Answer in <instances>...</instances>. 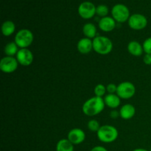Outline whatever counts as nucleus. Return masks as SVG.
I'll return each instance as SVG.
<instances>
[{
    "label": "nucleus",
    "instance_id": "1",
    "mask_svg": "<svg viewBox=\"0 0 151 151\" xmlns=\"http://www.w3.org/2000/svg\"><path fill=\"white\" fill-rule=\"evenodd\" d=\"M104 99L100 97H93L88 99L84 103L83 106V112L89 116L99 114L103 111L105 108Z\"/></svg>",
    "mask_w": 151,
    "mask_h": 151
},
{
    "label": "nucleus",
    "instance_id": "2",
    "mask_svg": "<svg viewBox=\"0 0 151 151\" xmlns=\"http://www.w3.org/2000/svg\"><path fill=\"white\" fill-rule=\"evenodd\" d=\"M93 50L100 55H108L113 49L112 41L105 36L95 37L93 40Z\"/></svg>",
    "mask_w": 151,
    "mask_h": 151
},
{
    "label": "nucleus",
    "instance_id": "3",
    "mask_svg": "<svg viewBox=\"0 0 151 151\" xmlns=\"http://www.w3.org/2000/svg\"><path fill=\"white\" fill-rule=\"evenodd\" d=\"M97 133L99 139L105 143L113 142L118 137L117 129L112 125H103Z\"/></svg>",
    "mask_w": 151,
    "mask_h": 151
},
{
    "label": "nucleus",
    "instance_id": "4",
    "mask_svg": "<svg viewBox=\"0 0 151 151\" xmlns=\"http://www.w3.org/2000/svg\"><path fill=\"white\" fill-rule=\"evenodd\" d=\"M33 34L27 29H20L15 36L14 42L21 49L27 48L33 41Z\"/></svg>",
    "mask_w": 151,
    "mask_h": 151
},
{
    "label": "nucleus",
    "instance_id": "5",
    "mask_svg": "<svg viewBox=\"0 0 151 151\" xmlns=\"http://www.w3.org/2000/svg\"><path fill=\"white\" fill-rule=\"evenodd\" d=\"M112 17L116 22L119 23L128 21L130 18V11L128 7L122 4H117L114 5L111 10Z\"/></svg>",
    "mask_w": 151,
    "mask_h": 151
},
{
    "label": "nucleus",
    "instance_id": "6",
    "mask_svg": "<svg viewBox=\"0 0 151 151\" xmlns=\"http://www.w3.org/2000/svg\"><path fill=\"white\" fill-rule=\"evenodd\" d=\"M136 93V88L134 84L131 82H122L117 86L116 94L119 98L129 99L131 98Z\"/></svg>",
    "mask_w": 151,
    "mask_h": 151
},
{
    "label": "nucleus",
    "instance_id": "7",
    "mask_svg": "<svg viewBox=\"0 0 151 151\" xmlns=\"http://www.w3.org/2000/svg\"><path fill=\"white\" fill-rule=\"evenodd\" d=\"M128 25L130 27L135 30H141L147 25V19L142 14H134L130 16L128 19Z\"/></svg>",
    "mask_w": 151,
    "mask_h": 151
},
{
    "label": "nucleus",
    "instance_id": "8",
    "mask_svg": "<svg viewBox=\"0 0 151 151\" xmlns=\"http://www.w3.org/2000/svg\"><path fill=\"white\" fill-rule=\"evenodd\" d=\"M96 8L94 4L90 1H84L78 7V13L83 19H91L96 13Z\"/></svg>",
    "mask_w": 151,
    "mask_h": 151
},
{
    "label": "nucleus",
    "instance_id": "9",
    "mask_svg": "<svg viewBox=\"0 0 151 151\" xmlns=\"http://www.w3.org/2000/svg\"><path fill=\"white\" fill-rule=\"evenodd\" d=\"M18 63L19 62L16 58L10 56H6L1 58L0 61V69L4 73H12L17 69Z\"/></svg>",
    "mask_w": 151,
    "mask_h": 151
},
{
    "label": "nucleus",
    "instance_id": "10",
    "mask_svg": "<svg viewBox=\"0 0 151 151\" xmlns=\"http://www.w3.org/2000/svg\"><path fill=\"white\" fill-rule=\"evenodd\" d=\"M16 59L19 64L22 66H29L33 61V55L27 48L20 49L16 54Z\"/></svg>",
    "mask_w": 151,
    "mask_h": 151
},
{
    "label": "nucleus",
    "instance_id": "11",
    "mask_svg": "<svg viewBox=\"0 0 151 151\" xmlns=\"http://www.w3.org/2000/svg\"><path fill=\"white\" fill-rule=\"evenodd\" d=\"M85 133L81 128H74L68 134V139L73 145H79L85 140Z\"/></svg>",
    "mask_w": 151,
    "mask_h": 151
},
{
    "label": "nucleus",
    "instance_id": "12",
    "mask_svg": "<svg viewBox=\"0 0 151 151\" xmlns=\"http://www.w3.org/2000/svg\"><path fill=\"white\" fill-rule=\"evenodd\" d=\"M116 27V21L111 17L106 16L102 18L99 22V27L104 32H111Z\"/></svg>",
    "mask_w": 151,
    "mask_h": 151
},
{
    "label": "nucleus",
    "instance_id": "13",
    "mask_svg": "<svg viewBox=\"0 0 151 151\" xmlns=\"http://www.w3.org/2000/svg\"><path fill=\"white\" fill-rule=\"evenodd\" d=\"M78 50L81 54H88L93 49V41L90 38H81L78 43Z\"/></svg>",
    "mask_w": 151,
    "mask_h": 151
},
{
    "label": "nucleus",
    "instance_id": "14",
    "mask_svg": "<svg viewBox=\"0 0 151 151\" xmlns=\"http://www.w3.org/2000/svg\"><path fill=\"white\" fill-rule=\"evenodd\" d=\"M136 109L133 105H124L119 111V115L124 119H130L135 115Z\"/></svg>",
    "mask_w": 151,
    "mask_h": 151
},
{
    "label": "nucleus",
    "instance_id": "15",
    "mask_svg": "<svg viewBox=\"0 0 151 151\" xmlns=\"http://www.w3.org/2000/svg\"><path fill=\"white\" fill-rule=\"evenodd\" d=\"M104 102L108 107L116 109L120 105V98L117 94H109L105 97Z\"/></svg>",
    "mask_w": 151,
    "mask_h": 151
},
{
    "label": "nucleus",
    "instance_id": "16",
    "mask_svg": "<svg viewBox=\"0 0 151 151\" xmlns=\"http://www.w3.org/2000/svg\"><path fill=\"white\" fill-rule=\"evenodd\" d=\"M128 50L130 52V54L134 56L142 55L143 52H144L142 46L136 41H132L128 44Z\"/></svg>",
    "mask_w": 151,
    "mask_h": 151
},
{
    "label": "nucleus",
    "instance_id": "17",
    "mask_svg": "<svg viewBox=\"0 0 151 151\" xmlns=\"http://www.w3.org/2000/svg\"><path fill=\"white\" fill-rule=\"evenodd\" d=\"M56 151H74L73 144L68 139H60L57 143Z\"/></svg>",
    "mask_w": 151,
    "mask_h": 151
},
{
    "label": "nucleus",
    "instance_id": "18",
    "mask_svg": "<svg viewBox=\"0 0 151 151\" xmlns=\"http://www.w3.org/2000/svg\"><path fill=\"white\" fill-rule=\"evenodd\" d=\"M83 32L86 38H94L97 34V28L94 24L87 23L83 27Z\"/></svg>",
    "mask_w": 151,
    "mask_h": 151
},
{
    "label": "nucleus",
    "instance_id": "19",
    "mask_svg": "<svg viewBox=\"0 0 151 151\" xmlns=\"http://www.w3.org/2000/svg\"><path fill=\"white\" fill-rule=\"evenodd\" d=\"M16 29V26L14 23L11 21H6L1 25V32L4 36H10Z\"/></svg>",
    "mask_w": 151,
    "mask_h": 151
},
{
    "label": "nucleus",
    "instance_id": "20",
    "mask_svg": "<svg viewBox=\"0 0 151 151\" xmlns=\"http://www.w3.org/2000/svg\"><path fill=\"white\" fill-rule=\"evenodd\" d=\"M18 46L15 42H10L5 46L4 47V53L7 56L13 57V55L17 54L18 52Z\"/></svg>",
    "mask_w": 151,
    "mask_h": 151
},
{
    "label": "nucleus",
    "instance_id": "21",
    "mask_svg": "<svg viewBox=\"0 0 151 151\" xmlns=\"http://www.w3.org/2000/svg\"><path fill=\"white\" fill-rule=\"evenodd\" d=\"M96 13L99 16H101L103 18L106 17L108 13H109V8L106 5L100 4V5L97 6V8H96Z\"/></svg>",
    "mask_w": 151,
    "mask_h": 151
},
{
    "label": "nucleus",
    "instance_id": "22",
    "mask_svg": "<svg viewBox=\"0 0 151 151\" xmlns=\"http://www.w3.org/2000/svg\"><path fill=\"white\" fill-rule=\"evenodd\" d=\"M106 88L103 84H98L94 88V94H96L97 97H102L105 94H106Z\"/></svg>",
    "mask_w": 151,
    "mask_h": 151
},
{
    "label": "nucleus",
    "instance_id": "23",
    "mask_svg": "<svg viewBox=\"0 0 151 151\" xmlns=\"http://www.w3.org/2000/svg\"><path fill=\"white\" fill-rule=\"evenodd\" d=\"M88 127L90 131H93V132H97L100 128L98 121L95 120V119L90 120L88 123Z\"/></svg>",
    "mask_w": 151,
    "mask_h": 151
},
{
    "label": "nucleus",
    "instance_id": "24",
    "mask_svg": "<svg viewBox=\"0 0 151 151\" xmlns=\"http://www.w3.org/2000/svg\"><path fill=\"white\" fill-rule=\"evenodd\" d=\"M143 50L146 54L151 55V37L147 38L142 44Z\"/></svg>",
    "mask_w": 151,
    "mask_h": 151
},
{
    "label": "nucleus",
    "instance_id": "25",
    "mask_svg": "<svg viewBox=\"0 0 151 151\" xmlns=\"http://www.w3.org/2000/svg\"><path fill=\"white\" fill-rule=\"evenodd\" d=\"M106 90L109 94H114L115 92L116 93V90H117V86L114 83H110L106 87Z\"/></svg>",
    "mask_w": 151,
    "mask_h": 151
},
{
    "label": "nucleus",
    "instance_id": "26",
    "mask_svg": "<svg viewBox=\"0 0 151 151\" xmlns=\"http://www.w3.org/2000/svg\"><path fill=\"white\" fill-rule=\"evenodd\" d=\"M143 61L146 65H151V55L145 54L143 58Z\"/></svg>",
    "mask_w": 151,
    "mask_h": 151
},
{
    "label": "nucleus",
    "instance_id": "27",
    "mask_svg": "<svg viewBox=\"0 0 151 151\" xmlns=\"http://www.w3.org/2000/svg\"><path fill=\"white\" fill-rule=\"evenodd\" d=\"M91 151H108L104 147H102V146H96L94 148L91 149Z\"/></svg>",
    "mask_w": 151,
    "mask_h": 151
},
{
    "label": "nucleus",
    "instance_id": "28",
    "mask_svg": "<svg viewBox=\"0 0 151 151\" xmlns=\"http://www.w3.org/2000/svg\"><path fill=\"white\" fill-rule=\"evenodd\" d=\"M111 116L112 117H114V118H116V116H117V113H116V111H113V112H111Z\"/></svg>",
    "mask_w": 151,
    "mask_h": 151
},
{
    "label": "nucleus",
    "instance_id": "29",
    "mask_svg": "<svg viewBox=\"0 0 151 151\" xmlns=\"http://www.w3.org/2000/svg\"><path fill=\"white\" fill-rule=\"evenodd\" d=\"M133 151H148L145 149H142V148H138V149H136V150H133Z\"/></svg>",
    "mask_w": 151,
    "mask_h": 151
},
{
    "label": "nucleus",
    "instance_id": "30",
    "mask_svg": "<svg viewBox=\"0 0 151 151\" xmlns=\"http://www.w3.org/2000/svg\"><path fill=\"white\" fill-rule=\"evenodd\" d=\"M150 151H151V148H150Z\"/></svg>",
    "mask_w": 151,
    "mask_h": 151
}]
</instances>
